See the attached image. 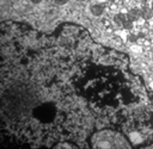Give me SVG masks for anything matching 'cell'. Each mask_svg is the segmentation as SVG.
I'll list each match as a JSON object with an SVG mask.
<instances>
[{"label": "cell", "instance_id": "obj_1", "mask_svg": "<svg viewBox=\"0 0 153 149\" xmlns=\"http://www.w3.org/2000/svg\"><path fill=\"white\" fill-rule=\"evenodd\" d=\"M104 8H105V7H104V5H103V4H93V5H91L90 11H91V13H92L93 15L99 17V15H102V14H103Z\"/></svg>", "mask_w": 153, "mask_h": 149}, {"label": "cell", "instance_id": "obj_2", "mask_svg": "<svg viewBox=\"0 0 153 149\" xmlns=\"http://www.w3.org/2000/svg\"><path fill=\"white\" fill-rule=\"evenodd\" d=\"M127 17H128V19L131 20V21H136V20H139V19L141 18V11L137 10V8H131V10L128 11Z\"/></svg>", "mask_w": 153, "mask_h": 149}, {"label": "cell", "instance_id": "obj_3", "mask_svg": "<svg viewBox=\"0 0 153 149\" xmlns=\"http://www.w3.org/2000/svg\"><path fill=\"white\" fill-rule=\"evenodd\" d=\"M140 11H141V17L146 20H149L153 17V10L149 6H142V8Z\"/></svg>", "mask_w": 153, "mask_h": 149}, {"label": "cell", "instance_id": "obj_4", "mask_svg": "<svg viewBox=\"0 0 153 149\" xmlns=\"http://www.w3.org/2000/svg\"><path fill=\"white\" fill-rule=\"evenodd\" d=\"M127 20H128V17H127V14H123V13H117L114 17V21L118 26H123Z\"/></svg>", "mask_w": 153, "mask_h": 149}, {"label": "cell", "instance_id": "obj_5", "mask_svg": "<svg viewBox=\"0 0 153 149\" xmlns=\"http://www.w3.org/2000/svg\"><path fill=\"white\" fill-rule=\"evenodd\" d=\"M131 23H133V21L128 19V20H127V21L124 23V25H123V26H124L126 29H130V27H131Z\"/></svg>", "mask_w": 153, "mask_h": 149}, {"label": "cell", "instance_id": "obj_6", "mask_svg": "<svg viewBox=\"0 0 153 149\" xmlns=\"http://www.w3.org/2000/svg\"><path fill=\"white\" fill-rule=\"evenodd\" d=\"M54 2L57 4V5H65V4L68 2V0H54Z\"/></svg>", "mask_w": 153, "mask_h": 149}, {"label": "cell", "instance_id": "obj_7", "mask_svg": "<svg viewBox=\"0 0 153 149\" xmlns=\"http://www.w3.org/2000/svg\"><path fill=\"white\" fill-rule=\"evenodd\" d=\"M30 1H31L32 4H39V2L42 1V0H30Z\"/></svg>", "mask_w": 153, "mask_h": 149}, {"label": "cell", "instance_id": "obj_8", "mask_svg": "<svg viewBox=\"0 0 153 149\" xmlns=\"http://www.w3.org/2000/svg\"><path fill=\"white\" fill-rule=\"evenodd\" d=\"M151 7H152V10H153V2H152V6H151Z\"/></svg>", "mask_w": 153, "mask_h": 149}, {"label": "cell", "instance_id": "obj_9", "mask_svg": "<svg viewBox=\"0 0 153 149\" xmlns=\"http://www.w3.org/2000/svg\"><path fill=\"white\" fill-rule=\"evenodd\" d=\"M152 52H153V50H152Z\"/></svg>", "mask_w": 153, "mask_h": 149}, {"label": "cell", "instance_id": "obj_10", "mask_svg": "<svg viewBox=\"0 0 153 149\" xmlns=\"http://www.w3.org/2000/svg\"><path fill=\"white\" fill-rule=\"evenodd\" d=\"M143 1H146V0H143Z\"/></svg>", "mask_w": 153, "mask_h": 149}]
</instances>
